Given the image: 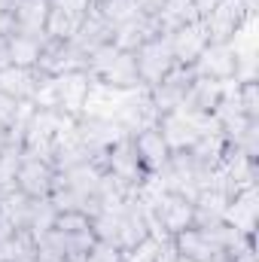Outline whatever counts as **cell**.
Here are the masks:
<instances>
[{
  "label": "cell",
  "instance_id": "cell-1",
  "mask_svg": "<svg viewBox=\"0 0 259 262\" xmlns=\"http://www.w3.org/2000/svg\"><path fill=\"white\" fill-rule=\"evenodd\" d=\"M92 85H95V79H92L89 70H73V73L52 76L40 89V95L34 98V107H49V110H58V113L76 119V116L85 113Z\"/></svg>",
  "mask_w": 259,
  "mask_h": 262
},
{
  "label": "cell",
  "instance_id": "cell-2",
  "mask_svg": "<svg viewBox=\"0 0 259 262\" xmlns=\"http://www.w3.org/2000/svg\"><path fill=\"white\" fill-rule=\"evenodd\" d=\"M89 73L95 82L113 89V92H137L143 89L140 76H137V64H134V52H122L113 43L95 49L89 55Z\"/></svg>",
  "mask_w": 259,
  "mask_h": 262
},
{
  "label": "cell",
  "instance_id": "cell-3",
  "mask_svg": "<svg viewBox=\"0 0 259 262\" xmlns=\"http://www.w3.org/2000/svg\"><path fill=\"white\" fill-rule=\"evenodd\" d=\"M253 21V15L247 12L244 0H220L204 18V34H207V43H235L238 34Z\"/></svg>",
  "mask_w": 259,
  "mask_h": 262
},
{
  "label": "cell",
  "instance_id": "cell-4",
  "mask_svg": "<svg viewBox=\"0 0 259 262\" xmlns=\"http://www.w3.org/2000/svg\"><path fill=\"white\" fill-rule=\"evenodd\" d=\"M134 64H137V76H140L143 89H153L162 76H168L177 67L168 34H159V37L146 40L143 46H137L134 49Z\"/></svg>",
  "mask_w": 259,
  "mask_h": 262
},
{
  "label": "cell",
  "instance_id": "cell-5",
  "mask_svg": "<svg viewBox=\"0 0 259 262\" xmlns=\"http://www.w3.org/2000/svg\"><path fill=\"white\" fill-rule=\"evenodd\" d=\"M104 171L113 174L122 186H128L134 195L140 192V186H143L146 177H149L146 168H143L140 159H137V149H134V140H131V137L116 140V143L104 152Z\"/></svg>",
  "mask_w": 259,
  "mask_h": 262
},
{
  "label": "cell",
  "instance_id": "cell-6",
  "mask_svg": "<svg viewBox=\"0 0 259 262\" xmlns=\"http://www.w3.org/2000/svg\"><path fill=\"white\" fill-rule=\"evenodd\" d=\"M192 73L201 79L238 82V49L235 43H207L192 61Z\"/></svg>",
  "mask_w": 259,
  "mask_h": 262
},
{
  "label": "cell",
  "instance_id": "cell-7",
  "mask_svg": "<svg viewBox=\"0 0 259 262\" xmlns=\"http://www.w3.org/2000/svg\"><path fill=\"white\" fill-rule=\"evenodd\" d=\"M37 67L46 76H61V73H73V70H89V55L73 40H46Z\"/></svg>",
  "mask_w": 259,
  "mask_h": 262
},
{
  "label": "cell",
  "instance_id": "cell-8",
  "mask_svg": "<svg viewBox=\"0 0 259 262\" xmlns=\"http://www.w3.org/2000/svg\"><path fill=\"white\" fill-rule=\"evenodd\" d=\"M192 79H195L192 67L177 64L168 76H162L153 89H146V92H149L153 107L159 110V116H165V113H171V110H180V104H183V98H186V92H189Z\"/></svg>",
  "mask_w": 259,
  "mask_h": 262
},
{
  "label": "cell",
  "instance_id": "cell-9",
  "mask_svg": "<svg viewBox=\"0 0 259 262\" xmlns=\"http://www.w3.org/2000/svg\"><path fill=\"white\" fill-rule=\"evenodd\" d=\"M52 76H46L40 67H15L6 64L0 67V95L12 98V101H31L40 95V89L49 82Z\"/></svg>",
  "mask_w": 259,
  "mask_h": 262
},
{
  "label": "cell",
  "instance_id": "cell-10",
  "mask_svg": "<svg viewBox=\"0 0 259 262\" xmlns=\"http://www.w3.org/2000/svg\"><path fill=\"white\" fill-rule=\"evenodd\" d=\"M52 183H55V168L43 159H34V156L21 152V165H18V174H15V189L28 198H49Z\"/></svg>",
  "mask_w": 259,
  "mask_h": 262
},
{
  "label": "cell",
  "instance_id": "cell-11",
  "mask_svg": "<svg viewBox=\"0 0 259 262\" xmlns=\"http://www.w3.org/2000/svg\"><path fill=\"white\" fill-rule=\"evenodd\" d=\"M223 223H229L232 229H238L244 238H256V223H259V189L256 183L235 192L226 204Z\"/></svg>",
  "mask_w": 259,
  "mask_h": 262
},
{
  "label": "cell",
  "instance_id": "cell-12",
  "mask_svg": "<svg viewBox=\"0 0 259 262\" xmlns=\"http://www.w3.org/2000/svg\"><path fill=\"white\" fill-rule=\"evenodd\" d=\"M174 241V247H177V253H183V256H189L195 262H223L226 259V250L213 241V235L210 232H204V229H183L180 235H174L171 238Z\"/></svg>",
  "mask_w": 259,
  "mask_h": 262
},
{
  "label": "cell",
  "instance_id": "cell-13",
  "mask_svg": "<svg viewBox=\"0 0 259 262\" xmlns=\"http://www.w3.org/2000/svg\"><path fill=\"white\" fill-rule=\"evenodd\" d=\"M159 34H162L159 18L140 12V15H134L131 21L119 25V28H113V46L122 49V52H134L137 46H143L146 40H153V37H159Z\"/></svg>",
  "mask_w": 259,
  "mask_h": 262
},
{
  "label": "cell",
  "instance_id": "cell-14",
  "mask_svg": "<svg viewBox=\"0 0 259 262\" xmlns=\"http://www.w3.org/2000/svg\"><path fill=\"white\" fill-rule=\"evenodd\" d=\"M131 140H134L137 159H140V165L146 168V174H159V171L168 165V159H171V149H168V143H165V137H162L159 125H153V128L140 131V134H134Z\"/></svg>",
  "mask_w": 259,
  "mask_h": 262
},
{
  "label": "cell",
  "instance_id": "cell-15",
  "mask_svg": "<svg viewBox=\"0 0 259 262\" xmlns=\"http://www.w3.org/2000/svg\"><path fill=\"white\" fill-rule=\"evenodd\" d=\"M171 40V52H174V61L183 67H192V61L201 55V49L207 46V34H204V25L201 18L192 21V25H183L177 28L174 34H168Z\"/></svg>",
  "mask_w": 259,
  "mask_h": 262
},
{
  "label": "cell",
  "instance_id": "cell-16",
  "mask_svg": "<svg viewBox=\"0 0 259 262\" xmlns=\"http://www.w3.org/2000/svg\"><path fill=\"white\" fill-rule=\"evenodd\" d=\"M223 89H226V82L195 76L189 92H186V98H183V104H180V110L195 113V116H213V110H217V104L223 98Z\"/></svg>",
  "mask_w": 259,
  "mask_h": 262
},
{
  "label": "cell",
  "instance_id": "cell-17",
  "mask_svg": "<svg viewBox=\"0 0 259 262\" xmlns=\"http://www.w3.org/2000/svg\"><path fill=\"white\" fill-rule=\"evenodd\" d=\"M73 43L85 52V55H92L95 49H101V46H107V43H113V28L104 21V15L95 9V6H89V12L82 15V25H79V31L73 34Z\"/></svg>",
  "mask_w": 259,
  "mask_h": 262
},
{
  "label": "cell",
  "instance_id": "cell-18",
  "mask_svg": "<svg viewBox=\"0 0 259 262\" xmlns=\"http://www.w3.org/2000/svg\"><path fill=\"white\" fill-rule=\"evenodd\" d=\"M46 21H49V3L46 0H18L12 9V31L18 34H46Z\"/></svg>",
  "mask_w": 259,
  "mask_h": 262
},
{
  "label": "cell",
  "instance_id": "cell-19",
  "mask_svg": "<svg viewBox=\"0 0 259 262\" xmlns=\"http://www.w3.org/2000/svg\"><path fill=\"white\" fill-rule=\"evenodd\" d=\"M46 34H40V37H34V34H18V31H12V34H6V55H9V64L15 67H37L40 61V52H43V46H46Z\"/></svg>",
  "mask_w": 259,
  "mask_h": 262
},
{
  "label": "cell",
  "instance_id": "cell-20",
  "mask_svg": "<svg viewBox=\"0 0 259 262\" xmlns=\"http://www.w3.org/2000/svg\"><path fill=\"white\" fill-rule=\"evenodd\" d=\"M156 18H159L162 34H174L177 28L198 21V12H195L192 0H165L162 9L156 12Z\"/></svg>",
  "mask_w": 259,
  "mask_h": 262
},
{
  "label": "cell",
  "instance_id": "cell-21",
  "mask_svg": "<svg viewBox=\"0 0 259 262\" xmlns=\"http://www.w3.org/2000/svg\"><path fill=\"white\" fill-rule=\"evenodd\" d=\"M55 216H58V207L52 204V198H31L28 232L34 235V241H37L40 235H46L49 229H55Z\"/></svg>",
  "mask_w": 259,
  "mask_h": 262
},
{
  "label": "cell",
  "instance_id": "cell-22",
  "mask_svg": "<svg viewBox=\"0 0 259 262\" xmlns=\"http://www.w3.org/2000/svg\"><path fill=\"white\" fill-rule=\"evenodd\" d=\"M9 259V262H34L37 259V241L28 229H18L9 241L0 244V262Z\"/></svg>",
  "mask_w": 259,
  "mask_h": 262
},
{
  "label": "cell",
  "instance_id": "cell-23",
  "mask_svg": "<svg viewBox=\"0 0 259 262\" xmlns=\"http://www.w3.org/2000/svg\"><path fill=\"white\" fill-rule=\"evenodd\" d=\"M85 12H64V9H49V21H46V37L49 40H73V34L79 31Z\"/></svg>",
  "mask_w": 259,
  "mask_h": 262
},
{
  "label": "cell",
  "instance_id": "cell-24",
  "mask_svg": "<svg viewBox=\"0 0 259 262\" xmlns=\"http://www.w3.org/2000/svg\"><path fill=\"white\" fill-rule=\"evenodd\" d=\"M95 9L104 15V21H107L110 28H119V25H125L134 15L143 12V9H140V0H104V3L95 6Z\"/></svg>",
  "mask_w": 259,
  "mask_h": 262
},
{
  "label": "cell",
  "instance_id": "cell-25",
  "mask_svg": "<svg viewBox=\"0 0 259 262\" xmlns=\"http://www.w3.org/2000/svg\"><path fill=\"white\" fill-rule=\"evenodd\" d=\"M238 92V107L247 119H259V82L256 79H241L235 85Z\"/></svg>",
  "mask_w": 259,
  "mask_h": 262
},
{
  "label": "cell",
  "instance_id": "cell-26",
  "mask_svg": "<svg viewBox=\"0 0 259 262\" xmlns=\"http://www.w3.org/2000/svg\"><path fill=\"white\" fill-rule=\"evenodd\" d=\"M232 146H238L247 159H256L259 156V119H250L244 128L238 131V137L235 140H229Z\"/></svg>",
  "mask_w": 259,
  "mask_h": 262
},
{
  "label": "cell",
  "instance_id": "cell-27",
  "mask_svg": "<svg viewBox=\"0 0 259 262\" xmlns=\"http://www.w3.org/2000/svg\"><path fill=\"white\" fill-rule=\"evenodd\" d=\"M159 244H162V238H156V235H149V238H143L134 250L128 253H122V262H156V253H159Z\"/></svg>",
  "mask_w": 259,
  "mask_h": 262
},
{
  "label": "cell",
  "instance_id": "cell-28",
  "mask_svg": "<svg viewBox=\"0 0 259 262\" xmlns=\"http://www.w3.org/2000/svg\"><path fill=\"white\" fill-rule=\"evenodd\" d=\"M76 262H122V253H119L113 244H107V241H95L92 250Z\"/></svg>",
  "mask_w": 259,
  "mask_h": 262
},
{
  "label": "cell",
  "instance_id": "cell-29",
  "mask_svg": "<svg viewBox=\"0 0 259 262\" xmlns=\"http://www.w3.org/2000/svg\"><path fill=\"white\" fill-rule=\"evenodd\" d=\"M49 9H64V12H89V0H46Z\"/></svg>",
  "mask_w": 259,
  "mask_h": 262
},
{
  "label": "cell",
  "instance_id": "cell-30",
  "mask_svg": "<svg viewBox=\"0 0 259 262\" xmlns=\"http://www.w3.org/2000/svg\"><path fill=\"white\" fill-rule=\"evenodd\" d=\"M174 259H177V247H174V241H171V238H165V241L159 244L156 262H174Z\"/></svg>",
  "mask_w": 259,
  "mask_h": 262
},
{
  "label": "cell",
  "instance_id": "cell-31",
  "mask_svg": "<svg viewBox=\"0 0 259 262\" xmlns=\"http://www.w3.org/2000/svg\"><path fill=\"white\" fill-rule=\"evenodd\" d=\"M12 235H15V226L9 223V216H6V213H3V207H0V244H3V241H9Z\"/></svg>",
  "mask_w": 259,
  "mask_h": 262
},
{
  "label": "cell",
  "instance_id": "cell-32",
  "mask_svg": "<svg viewBox=\"0 0 259 262\" xmlns=\"http://www.w3.org/2000/svg\"><path fill=\"white\" fill-rule=\"evenodd\" d=\"M220 0H192V6H195V12H198V18H204L213 6H217Z\"/></svg>",
  "mask_w": 259,
  "mask_h": 262
},
{
  "label": "cell",
  "instance_id": "cell-33",
  "mask_svg": "<svg viewBox=\"0 0 259 262\" xmlns=\"http://www.w3.org/2000/svg\"><path fill=\"white\" fill-rule=\"evenodd\" d=\"M0 34H3V37L12 34V12H3V9H0Z\"/></svg>",
  "mask_w": 259,
  "mask_h": 262
},
{
  "label": "cell",
  "instance_id": "cell-34",
  "mask_svg": "<svg viewBox=\"0 0 259 262\" xmlns=\"http://www.w3.org/2000/svg\"><path fill=\"white\" fill-rule=\"evenodd\" d=\"M162 3H165V0H140V9H143L146 15H156V12L162 9Z\"/></svg>",
  "mask_w": 259,
  "mask_h": 262
},
{
  "label": "cell",
  "instance_id": "cell-35",
  "mask_svg": "<svg viewBox=\"0 0 259 262\" xmlns=\"http://www.w3.org/2000/svg\"><path fill=\"white\" fill-rule=\"evenodd\" d=\"M9 64V55H6V37L0 34V67Z\"/></svg>",
  "mask_w": 259,
  "mask_h": 262
},
{
  "label": "cell",
  "instance_id": "cell-36",
  "mask_svg": "<svg viewBox=\"0 0 259 262\" xmlns=\"http://www.w3.org/2000/svg\"><path fill=\"white\" fill-rule=\"evenodd\" d=\"M174 262H195V259H189V256H183V253H177V259Z\"/></svg>",
  "mask_w": 259,
  "mask_h": 262
},
{
  "label": "cell",
  "instance_id": "cell-37",
  "mask_svg": "<svg viewBox=\"0 0 259 262\" xmlns=\"http://www.w3.org/2000/svg\"><path fill=\"white\" fill-rule=\"evenodd\" d=\"M89 3H92V6H101V3H104V0H89Z\"/></svg>",
  "mask_w": 259,
  "mask_h": 262
},
{
  "label": "cell",
  "instance_id": "cell-38",
  "mask_svg": "<svg viewBox=\"0 0 259 262\" xmlns=\"http://www.w3.org/2000/svg\"><path fill=\"white\" fill-rule=\"evenodd\" d=\"M3 262H9V259H3Z\"/></svg>",
  "mask_w": 259,
  "mask_h": 262
},
{
  "label": "cell",
  "instance_id": "cell-39",
  "mask_svg": "<svg viewBox=\"0 0 259 262\" xmlns=\"http://www.w3.org/2000/svg\"><path fill=\"white\" fill-rule=\"evenodd\" d=\"M34 262H37V259H34Z\"/></svg>",
  "mask_w": 259,
  "mask_h": 262
}]
</instances>
